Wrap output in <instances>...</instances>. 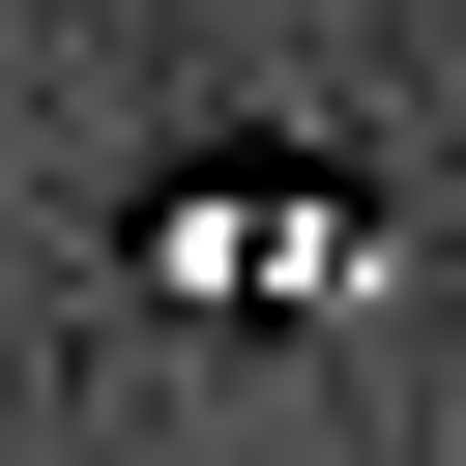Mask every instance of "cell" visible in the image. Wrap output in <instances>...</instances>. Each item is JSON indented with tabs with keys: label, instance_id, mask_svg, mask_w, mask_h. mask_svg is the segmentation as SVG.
<instances>
[{
	"label": "cell",
	"instance_id": "cell-1",
	"mask_svg": "<svg viewBox=\"0 0 466 466\" xmlns=\"http://www.w3.org/2000/svg\"><path fill=\"white\" fill-rule=\"evenodd\" d=\"M146 262H175V291H233V320H291V291H350V204H320V175H175V204H146Z\"/></svg>",
	"mask_w": 466,
	"mask_h": 466
}]
</instances>
